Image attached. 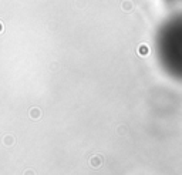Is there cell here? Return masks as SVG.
<instances>
[{
    "instance_id": "6da1fadb",
    "label": "cell",
    "mask_w": 182,
    "mask_h": 175,
    "mask_svg": "<svg viewBox=\"0 0 182 175\" xmlns=\"http://www.w3.org/2000/svg\"><path fill=\"white\" fill-rule=\"evenodd\" d=\"M158 53L166 70L182 78V14L169 17L159 29Z\"/></svg>"
}]
</instances>
